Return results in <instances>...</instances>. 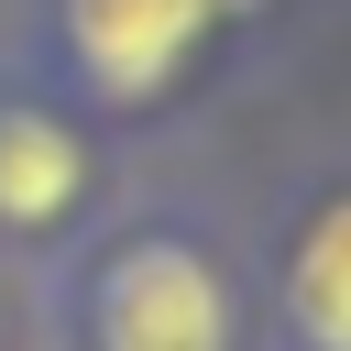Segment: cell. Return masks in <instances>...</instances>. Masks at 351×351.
I'll list each match as a JSON object with an SVG mask.
<instances>
[{
	"mask_svg": "<svg viewBox=\"0 0 351 351\" xmlns=\"http://www.w3.org/2000/svg\"><path fill=\"white\" fill-rule=\"evenodd\" d=\"M88 340L99 351H241V318H230V285L208 252L132 241V252H110V274L88 296Z\"/></svg>",
	"mask_w": 351,
	"mask_h": 351,
	"instance_id": "1",
	"label": "cell"
},
{
	"mask_svg": "<svg viewBox=\"0 0 351 351\" xmlns=\"http://www.w3.org/2000/svg\"><path fill=\"white\" fill-rule=\"evenodd\" d=\"M241 0H66V55L99 99H165V77Z\"/></svg>",
	"mask_w": 351,
	"mask_h": 351,
	"instance_id": "2",
	"label": "cell"
},
{
	"mask_svg": "<svg viewBox=\"0 0 351 351\" xmlns=\"http://www.w3.org/2000/svg\"><path fill=\"white\" fill-rule=\"evenodd\" d=\"M88 197V143L55 110H0V230H55Z\"/></svg>",
	"mask_w": 351,
	"mask_h": 351,
	"instance_id": "3",
	"label": "cell"
},
{
	"mask_svg": "<svg viewBox=\"0 0 351 351\" xmlns=\"http://www.w3.org/2000/svg\"><path fill=\"white\" fill-rule=\"evenodd\" d=\"M285 318L307 351H351V186L307 208V230L285 252Z\"/></svg>",
	"mask_w": 351,
	"mask_h": 351,
	"instance_id": "4",
	"label": "cell"
}]
</instances>
